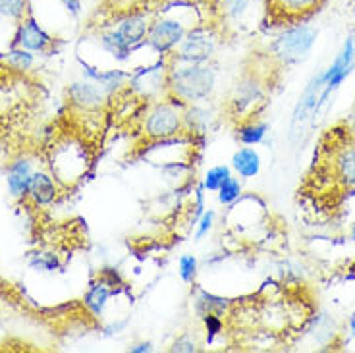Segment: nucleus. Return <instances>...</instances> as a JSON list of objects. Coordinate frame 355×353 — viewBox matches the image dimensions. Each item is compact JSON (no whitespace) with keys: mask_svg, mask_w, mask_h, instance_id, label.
<instances>
[{"mask_svg":"<svg viewBox=\"0 0 355 353\" xmlns=\"http://www.w3.org/2000/svg\"><path fill=\"white\" fill-rule=\"evenodd\" d=\"M199 347H197L196 340H191L189 336H182V338H178L176 342L172 344L170 347V352H178V353H193L197 352Z\"/></svg>","mask_w":355,"mask_h":353,"instance_id":"c756f323","label":"nucleus"},{"mask_svg":"<svg viewBox=\"0 0 355 353\" xmlns=\"http://www.w3.org/2000/svg\"><path fill=\"white\" fill-rule=\"evenodd\" d=\"M56 195H58L56 180L44 170H35L31 176L29 191H27V197L31 199V203L37 207H46L56 199Z\"/></svg>","mask_w":355,"mask_h":353,"instance_id":"ddd939ff","label":"nucleus"},{"mask_svg":"<svg viewBox=\"0 0 355 353\" xmlns=\"http://www.w3.org/2000/svg\"><path fill=\"white\" fill-rule=\"evenodd\" d=\"M349 332H352V336H355V315L349 318Z\"/></svg>","mask_w":355,"mask_h":353,"instance_id":"473e14b6","label":"nucleus"},{"mask_svg":"<svg viewBox=\"0 0 355 353\" xmlns=\"http://www.w3.org/2000/svg\"><path fill=\"white\" fill-rule=\"evenodd\" d=\"M98 43L101 46L107 51L108 54H112L118 62H124L130 58V54H132V46L125 43L124 39L120 37V33L116 31L114 27H110V29H105L101 35H98Z\"/></svg>","mask_w":355,"mask_h":353,"instance_id":"a211bd4d","label":"nucleus"},{"mask_svg":"<svg viewBox=\"0 0 355 353\" xmlns=\"http://www.w3.org/2000/svg\"><path fill=\"white\" fill-rule=\"evenodd\" d=\"M110 97H112L110 93H107L98 83L91 80L73 81L68 87V98H70L71 105L80 110H85V112L105 108Z\"/></svg>","mask_w":355,"mask_h":353,"instance_id":"0eeeda50","label":"nucleus"},{"mask_svg":"<svg viewBox=\"0 0 355 353\" xmlns=\"http://www.w3.org/2000/svg\"><path fill=\"white\" fill-rule=\"evenodd\" d=\"M214 218H216V212L214 211H205L201 216H199V222H197V232L196 239L205 238L214 226Z\"/></svg>","mask_w":355,"mask_h":353,"instance_id":"c85d7f7f","label":"nucleus"},{"mask_svg":"<svg viewBox=\"0 0 355 353\" xmlns=\"http://www.w3.org/2000/svg\"><path fill=\"white\" fill-rule=\"evenodd\" d=\"M151 350H153L151 342H143V344L133 345L130 352H132V353H147V352H151Z\"/></svg>","mask_w":355,"mask_h":353,"instance_id":"2f4dec72","label":"nucleus"},{"mask_svg":"<svg viewBox=\"0 0 355 353\" xmlns=\"http://www.w3.org/2000/svg\"><path fill=\"white\" fill-rule=\"evenodd\" d=\"M54 39L46 31L44 27L37 21L33 16H24L19 19L18 31L14 37V46H21L29 53H46L53 46Z\"/></svg>","mask_w":355,"mask_h":353,"instance_id":"6e6552de","label":"nucleus"},{"mask_svg":"<svg viewBox=\"0 0 355 353\" xmlns=\"http://www.w3.org/2000/svg\"><path fill=\"white\" fill-rule=\"evenodd\" d=\"M149 26H151V21L147 19L145 14H141V12H130V14H125V16H122L116 21L114 29L120 33V37L124 39L125 43L130 44L132 49H135V46L145 43Z\"/></svg>","mask_w":355,"mask_h":353,"instance_id":"9b49d317","label":"nucleus"},{"mask_svg":"<svg viewBox=\"0 0 355 353\" xmlns=\"http://www.w3.org/2000/svg\"><path fill=\"white\" fill-rule=\"evenodd\" d=\"M317 29L302 21H293L292 26H288L276 37L272 51L275 56L282 64H295L302 62L303 58H307L311 49L317 43Z\"/></svg>","mask_w":355,"mask_h":353,"instance_id":"f03ea898","label":"nucleus"},{"mask_svg":"<svg viewBox=\"0 0 355 353\" xmlns=\"http://www.w3.org/2000/svg\"><path fill=\"white\" fill-rule=\"evenodd\" d=\"M268 2V12L272 16L286 21H300V19L309 18L317 10L324 4V0H266Z\"/></svg>","mask_w":355,"mask_h":353,"instance_id":"1a4fd4ad","label":"nucleus"},{"mask_svg":"<svg viewBox=\"0 0 355 353\" xmlns=\"http://www.w3.org/2000/svg\"><path fill=\"white\" fill-rule=\"evenodd\" d=\"M83 78L98 83L101 87L105 89L110 95L120 93L125 87V83L130 81V76L122 70H97V68H91L87 64H83Z\"/></svg>","mask_w":355,"mask_h":353,"instance_id":"2eb2a0df","label":"nucleus"},{"mask_svg":"<svg viewBox=\"0 0 355 353\" xmlns=\"http://www.w3.org/2000/svg\"><path fill=\"white\" fill-rule=\"evenodd\" d=\"M334 174L344 187H355V145H346L334 157Z\"/></svg>","mask_w":355,"mask_h":353,"instance_id":"dca6fc26","label":"nucleus"},{"mask_svg":"<svg viewBox=\"0 0 355 353\" xmlns=\"http://www.w3.org/2000/svg\"><path fill=\"white\" fill-rule=\"evenodd\" d=\"M51 168H53V174L60 184H64V186L76 184L87 170L85 147H81L80 143L71 141V139L58 143L53 150Z\"/></svg>","mask_w":355,"mask_h":353,"instance_id":"20e7f679","label":"nucleus"},{"mask_svg":"<svg viewBox=\"0 0 355 353\" xmlns=\"http://www.w3.org/2000/svg\"><path fill=\"white\" fill-rule=\"evenodd\" d=\"M64 6L68 8V12H71L73 16H78L81 10V0H62Z\"/></svg>","mask_w":355,"mask_h":353,"instance_id":"7c9ffc66","label":"nucleus"},{"mask_svg":"<svg viewBox=\"0 0 355 353\" xmlns=\"http://www.w3.org/2000/svg\"><path fill=\"white\" fill-rule=\"evenodd\" d=\"M178 106H182V103H176L174 97L153 106L149 114L145 116V124H143V132L149 139H155V141L172 139L180 132H184L182 110Z\"/></svg>","mask_w":355,"mask_h":353,"instance_id":"39448f33","label":"nucleus"},{"mask_svg":"<svg viewBox=\"0 0 355 353\" xmlns=\"http://www.w3.org/2000/svg\"><path fill=\"white\" fill-rule=\"evenodd\" d=\"M218 37L211 27L193 26L172 53L174 64H207L216 53Z\"/></svg>","mask_w":355,"mask_h":353,"instance_id":"7ed1b4c3","label":"nucleus"},{"mask_svg":"<svg viewBox=\"0 0 355 353\" xmlns=\"http://www.w3.org/2000/svg\"><path fill=\"white\" fill-rule=\"evenodd\" d=\"M216 85V71L207 64H174L168 70L166 89L182 103H203Z\"/></svg>","mask_w":355,"mask_h":353,"instance_id":"f257e3e1","label":"nucleus"},{"mask_svg":"<svg viewBox=\"0 0 355 353\" xmlns=\"http://www.w3.org/2000/svg\"><path fill=\"white\" fill-rule=\"evenodd\" d=\"M112 293H114V286L108 280H105V278H98V280H95L89 286L87 293L83 295V305L87 307V311L93 317L101 318L105 309H107Z\"/></svg>","mask_w":355,"mask_h":353,"instance_id":"4468645a","label":"nucleus"},{"mask_svg":"<svg viewBox=\"0 0 355 353\" xmlns=\"http://www.w3.org/2000/svg\"><path fill=\"white\" fill-rule=\"evenodd\" d=\"M228 309H230V301L218 298V295H213L209 291H201L196 298V313L199 317H205V315L224 317L228 313Z\"/></svg>","mask_w":355,"mask_h":353,"instance_id":"aec40b11","label":"nucleus"},{"mask_svg":"<svg viewBox=\"0 0 355 353\" xmlns=\"http://www.w3.org/2000/svg\"><path fill=\"white\" fill-rule=\"evenodd\" d=\"M232 176L230 166L226 164H218V166H213L207 174H205L203 180V187L207 191H218L220 186Z\"/></svg>","mask_w":355,"mask_h":353,"instance_id":"b1692460","label":"nucleus"},{"mask_svg":"<svg viewBox=\"0 0 355 353\" xmlns=\"http://www.w3.org/2000/svg\"><path fill=\"white\" fill-rule=\"evenodd\" d=\"M162 66L157 68H145V70L135 71L133 76H130V89H133L135 93H139L141 97H153L160 93L162 89L166 87V78L168 71H162Z\"/></svg>","mask_w":355,"mask_h":353,"instance_id":"f8f14e48","label":"nucleus"},{"mask_svg":"<svg viewBox=\"0 0 355 353\" xmlns=\"http://www.w3.org/2000/svg\"><path fill=\"white\" fill-rule=\"evenodd\" d=\"M182 120H184V132L203 133L209 130V124H211V110L196 103V105L187 106L182 112Z\"/></svg>","mask_w":355,"mask_h":353,"instance_id":"6ab92c4d","label":"nucleus"},{"mask_svg":"<svg viewBox=\"0 0 355 353\" xmlns=\"http://www.w3.org/2000/svg\"><path fill=\"white\" fill-rule=\"evenodd\" d=\"M29 266L37 273H54L60 265H58V257L53 253H37L31 257Z\"/></svg>","mask_w":355,"mask_h":353,"instance_id":"393cba45","label":"nucleus"},{"mask_svg":"<svg viewBox=\"0 0 355 353\" xmlns=\"http://www.w3.org/2000/svg\"><path fill=\"white\" fill-rule=\"evenodd\" d=\"M201 318H203L205 330H207V340H209V342H213L214 336L220 334L222 328H224L222 317H218V315H205V317Z\"/></svg>","mask_w":355,"mask_h":353,"instance_id":"cd10ccee","label":"nucleus"},{"mask_svg":"<svg viewBox=\"0 0 355 353\" xmlns=\"http://www.w3.org/2000/svg\"><path fill=\"white\" fill-rule=\"evenodd\" d=\"M187 27L180 18H170V16H160L153 19L145 43L151 46L155 53L172 54L182 39L186 37Z\"/></svg>","mask_w":355,"mask_h":353,"instance_id":"423d86ee","label":"nucleus"},{"mask_svg":"<svg viewBox=\"0 0 355 353\" xmlns=\"http://www.w3.org/2000/svg\"><path fill=\"white\" fill-rule=\"evenodd\" d=\"M241 184L238 178L230 176L224 184L220 186V189L216 191L218 193V203L224 205V207H230V205H234L238 199L241 197Z\"/></svg>","mask_w":355,"mask_h":353,"instance_id":"5701e85b","label":"nucleus"},{"mask_svg":"<svg viewBox=\"0 0 355 353\" xmlns=\"http://www.w3.org/2000/svg\"><path fill=\"white\" fill-rule=\"evenodd\" d=\"M27 0H0V16L10 19H21L26 16Z\"/></svg>","mask_w":355,"mask_h":353,"instance_id":"a878e982","label":"nucleus"},{"mask_svg":"<svg viewBox=\"0 0 355 353\" xmlns=\"http://www.w3.org/2000/svg\"><path fill=\"white\" fill-rule=\"evenodd\" d=\"M33 172H35L33 160L27 157H19L10 162L8 172H6V186H8V193L14 199H26Z\"/></svg>","mask_w":355,"mask_h":353,"instance_id":"9d476101","label":"nucleus"},{"mask_svg":"<svg viewBox=\"0 0 355 353\" xmlns=\"http://www.w3.org/2000/svg\"><path fill=\"white\" fill-rule=\"evenodd\" d=\"M4 60H6V64H8L10 68H14V70L27 71L33 68V64H35V56H33V53L26 51V49H21V46H14V44H12V49H10L8 53L4 54Z\"/></svg>","mask_w":355,"mask_h":353,"instance_id":"4be33fe9","label":"nucleus"},{"mask_svg":"<svg viewBox=\"0 0 355 353\" xmlns=\"http://www.w3.org/2000/svg\"><path fill=\"white\" fill-rule=\"evenodd\" d=\"M232 168L240 174L241 178H255L261 172V157L255 149L251 147H241L234 153L232 157Z\"/></svg>","mask_w":355,"mask_h":353,"instance_id":"f3484780","label":"nucleus"},{"mask_svg":"<svg viewBox=\"0 0 355 353\" xmlns=\"http://www.w3.org/2000/svg\"><path fill=\"white\" fill-rule=\"evenodd\" d=\"M352 239H354V241H355V224H354V226H352Z\"/></svg>","mask_w":355,"mask_h":353,"instance_id":"72a5a7b5","label":"nucleus"},{"mask_svg":"<svg viewBox=\"0 0 355 353\" xmlns=\"http://www.w3.org/2000/svg\"><path fill=\"white\" fill-rule=\"evenodd\" d=\"M266 130H268V126L265 122L249 120V122H245V124H241L238 128V139L243 145H259V143H263V139H265Z\"/></svg>","mask_w":355,"mask_h":353,"instance_id":"412c9836","label":"nucleus"},{"mask_svg":"<svg viewBox=\"0 0 355 353\" xmlns=\"http://www.w3.org/2000/svg\"><path fill=\"white\" fill-rule=\"evenodd\" d=\"M197 259L193 255H182L178 261V273L184 282L191 284L197 276Z\"/></svg>","mask_w":355,"mask_h":353,"instance_id":"bb28decb","label":"nucleus"}]
</instances>
